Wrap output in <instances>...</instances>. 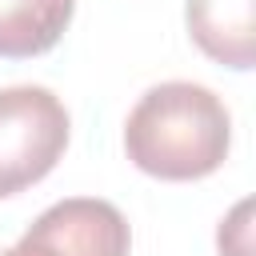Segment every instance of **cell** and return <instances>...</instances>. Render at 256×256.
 <instances>
[{
    "mask_svg": "<svg viewBox=\"0 0 256 256\" xmlns=\"http://www.w3.org/2000/svg\"><path fill=\"white\" fill-rule=\"evenodd\" d=\"M232 144V116L224 100L192 80L148 88L124 124L128 160L156 180H204Z\"/></svg>",
    "mask_w": 256,
    "mask_h": 256,
    "instance_id": "obj_1",
    "label": "cell"
},
{
    "mask_svg": "<svg viewBox=\"0 0 256 256\" xmlns=\"http://www.w3.org/2000/svg\"><path fill=\"white\" fill-rule=\"evenodd\" d=\"M68 148V108L40 84L0 88V200L44 180Z\"/></svg>",
    "mask_w": 256,
    "mask_h": 256,
    "instance_id": "obj_2",
    "label": "cell"
},
{
    "mask_svg": "<svg viewBox=\"0 0 256 256\" xmlns=\"http://www.w3.org/2000/svg\"><path fill=\"white\" fill-rule=\"evenodd\" d=\"M20 240L48 256H128L132 248V232L120 208L96 196L56 200L32 220Z\"/></svg>",
    "mask_w": 256,
    "mask_h": 256,
    "instance_id": "obj_3",
    "label": "cell"
},
{
    "mask_svg": "<svg viewBox=\"0 0 256 256\" xmlns=\"http://www.w3.org/2000/svg\"><path fill=\"white\" fill-rule=\"evenodd\" d=\"M188 36L204 56L248 72L256 60V0H188Z\"/></svg>",
    "mask_w": 256,
    "mask_h": 256,
    "instance_id": "obj_4",
    "label": "cell"
},
{
    "mask_svg": "<svg viewBox=\"0 0 256 256\" xmlns=\"http://www.w3.org/2000/svg\"><path fill=\"white\" fill-rule=\"evenodd\" d=\"M76 0H0V56L32 60L60 44Z\"/></svg>",
    "mask_w": 256,
    "mask_h": 256,
    "instance_id": "obj_5",
    "label": "cell"
},
{
    "mask_svg": "<svg viewBox=\"0 0 256 256\" xmlns=\"http://www.w3.org/2000/svg\"><path fill=\"white\" fill-rule=\"evenodd\" d=\"M0 256H48V252H40V248H32V244H24V240H20V244H12V248H4Z\"/></svg>",
    "mask_w": 256,
    "mask_h": 256,
    "instance_id": "obj_6",
    "label": "cell"
}]
</instances>
